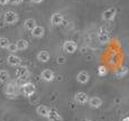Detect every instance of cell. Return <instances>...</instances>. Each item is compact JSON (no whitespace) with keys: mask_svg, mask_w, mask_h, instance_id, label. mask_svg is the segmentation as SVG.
Segmentation results:
<instances>
[{"mask_svg":"<svg viewBox=\"0 0 129 121\" xmlns=\"http://www.w3.org/2000/svg\"><path fill=\"white\" fill-rule=\"evenodd\" d=\"M88 102H89V105H90L92 109H98V108H100L101 105H102V100H101L100 98H96V97L89 99Z\"/></svg>","mask_w":129,"mask_h":121,"instance_id":"cell-13","label":"cell"},{"mask_svg":"<svg viewBox=\"0 0 129 121\" xmlns=\"http://www.w3.org/2000/svg\"><path fill=\"white\" fill-rule=\"evenodd\" d=\"M29 75V71L26 66H20V67L17 68L16 71V77L19 80H25L26 77H28Z\"/></svg>","mask_w":129,"mask_h":121,"instance_id":"cell-6","label":"cell"},{"mask_svg":"<svg viewBox=\"0 0 129 121\" xmlns=\"http://www.w3.org/2000/svg\"><path fill=\"white\" fill-rule=\"evenodd\" d=\"M7 4H9V0H0V5L1 6H6Z\"/></svg>","mask_w":129,"mask_h":121,"instance_id":"cell-26","label":"cell"},{"mask_svg":"<svg viewBox=\"0 0 129 121\" xmlns=\"http://www.w3.org/2000/svg\"><path fill=\"white\" fill-rule=\"evenodd\" d=\"M31 2H34V4H41V2H43L44 0H30Z\"/></svg>","mask_w":129,"mask_h":121,"instance_id":"cell-27","label":"cell"},{"mask_svg":"<svg viewBox=\"0 0 129 121\" xmlns=\"http://www.w3.org/2000/svg\"><path fill=\"white\" fill-rule=\"evenodd\" d=\"M16 46H17V49L18 51H25V49L28 48V42L26 41V39H18V41L16 42Z\"/></svg>","mask_w":129,"mask_h":121,"instance_id":"cell-18","label":"cell"},{"mask_svg":"<svg viewBox=\"0 0 129 121\" xmlns=\"http://www.w3.org/2000/svg\"><path fill=\"white\" fill-rule=\"evenodd\" d=\"M107 73H108V71H107V67L105 65H100L98 67V74L100 76H105Z\"/></svg>","mask_w":129,"mask_h":121,"instance_id":"cell-23","label":"cell"},{"mask_svg":"<svg viewBox=\"0 0 129 121\" xmlns=\"http://www.w3.org/2000/svg\"><path fill=\"white\" fill-rule=\"evenodd\" d=\"M116 14H117V11H116V9L113 8V7L108 8V9H106V10L103 11L102 19H103V20H108V21L113 20V19H115V17H116Z\"/></svg>","mask_w":129,"mask_h":121,"instance_id":"cell-4","label":"cell"},{"mask_svg":"<svg viewBox=\"0 0 129 121\" xmlns=\"http://www.w3.org/2000/svg\"><path fill=\"white\" fill-rule=\"evenodd\" d=\"M7 48H8V51H9V52H11V53H16V52L18 51V49H17L16 44H11V43L9 44V46H8Z\"/></svg>","mask_w":129,"mask_h":121,"instance_id":"cell-24","label":"cell"},{"mask_svg":"<svg viewBox=\"0 0 129 121\" xmlns=\"http://www.w3.org/2000/svg\"><path fill=\"white\" fill-rule=\"evenodd\" d=\"M48 121H63V118L56 110H49L48 115H47Z\"/></svg>","mask_w":129,"mask_h":121,"instance_id":"cell-10","label":"cell"},{"mask_svg":"<svg viewBox=\"0 0 129 121\" xmlns=\"http://www.w3.org/2000/svg\"><path fill=\"white\" fill-rule=\"evenodd\" d=\"M9 44H10V42H9L8 38H6V37H0V48H7L9 46Z\"/></svg>","mask_w":129,"mask_h":121,"instance_id":"cell-22","label":"cell"},{"mask_svg":"<svg viewBox=\"0 0 129 121\" xmlns=\"http://www.w3.org/2000/svg\"><path fill=\"white\" fill-rule=\"evenodd\" d=\"M35 91H36L35 85L30 82L25 83V84L21 86V92H23V94L26 95V97H31V95L35 93Z\"/></svg>","mask_w":129,"mask_h":121,"instance_id":"cell-2","label":"cell"},{"mask_svg":"<svg viewBox=\"0 0 129 121\" xmlns=\"http://www.w3.org/2000/svg\"><path fill=\"white\" fill-rule=\"evenodd\" d=\"M76 80H78V82H80L81 84H85V83L89 82V80H90V75H89L88 72H80L76 75Z\"/></svg>","mask_w":129,"mask_h":121,"instance_id":"cell-9","label":"cell"},{"mask_svg":"<svg viewBox=\"0 0 129 121\" xmlns=\"http://www.w3.org/2000/svg\"><path fill=\"white\" fill-rule=\"evenodd\" d=\"M8 80H9V73L5 70L0 71V85L6 84L8 82Z\"/></svg>","mask_w":129,"mask_h":121,"instance_id":"cell-19","label":"cell"},{"mask_svg":"<svg viewBox=\"0 0 129 121\" xmlns=\"http://www.w3.org/2000/svg\"><path fill=\"white\" fill-rule=\"evenodd\" d=\"M76 48H78V46L73 41H66L63 44V51L66 52L68 54H73L76 51Z\"/></svg>","mask_w":129,"mask_h":121,"instance_id":"cell-5","label":"cell"},{"mask_svg":"<svg viewBox=\"0 0 129 121\" xmlns=\"http://www.w3.org/2000/svg\"><path fill=\"white\" fill-rule=\"evenodd\" d=\"M36 112L37 114H39L41 117H44V118H47L48 115V112H49V109L45 105H38L36 109Z\"/></svg>","mask_w":129,"mask_h":121,"instance_id":"cell-17","label":"cell"},{"mask_svg":"<svg viewBox=\"0 0 129 121\" xmlns=\"http://www.w3.org/2000/svg\"><path fill=\"white\" fill-rule=\"evenodd\" d=\"M96 37H98V41L100 42L101 44H107L110 41V35H109L108 30H106V29H103V28H100L98 30Z\"/></svg>","mask_w":129,"mask_h":121,"instance_id":"cell-3","label":"cell"},{"mask_svg":"<svg viewBox=\"0 0 129 121\" xmlns=\"http://www.w3.org/2000/svg\"><path fill=\"white\" fill-rule=\"evenodd\" d=\"M24 0H9V2L12 5H19V4H21Z\"/></svg>","mask_w":129,"mask_h":121,"instance_id":"cell-25","label":"cell"},{"mask_svg":"<svg viewBox=\"0 0 129 121\" xmlns=\"http://www.w3.org/2000/svg\"><path fill=\"white\" fill-rule=\"evenodd\" d=\"M127 73H128V67H126V66H121L117 72H116V75H117L118 77H122V76H125Z\"/></svg>","mask_w":129,"mask_h":121,"instance_id":"cell-21","label":"cell"},{"mask_svg":"<svg viewBox=\"0 0 129 121\" xmlns=\"http://www.w3.org/2000/svg\"><path fill=\"white\" fill-rule=\"evenodd\" d=\"M42 78L46 82H52L54 80V72L52 70H44L41 74Z\"/></svg>","mask_w":129,"mask_h":121,"instance_id":"cell-12","label":"cell"},{"mask_svg":"<svg viewBox=\"0 0 129 121\" xmlns=\"http://www.w3.org/2000/svg\"><path fill=\"white\" fill-rule=\"evenodd\" d=\"M7 62H8V64L10 66H19L20 65V63H21V60H20V57H18V56L11 54V55L8 56Z\"/></svg>","mask_w":129,"mask_h":121,"instance_id":"cell-11","label":"cell"},{"mask_svg":"<svg viewBox=\"0 0 129 121\" xmlns=\"http://www.w3.org/2000/svg\"><path fill=\"white\" fill-rule=\"evenodd\" d=\"M44 34H45V29H44V27H42V26H36L35 28L31 30V35L34 37H37V38L43 37Z\"/></svg>","mask_w":129,"mask_h":121,"instance_id":"cell-14","label":"cell"},{"mask_svg":"<svg viewBox=\"0 0 129 121\" xmlns=\"http://www.w3.org/2000/svg\"><path fill=\"white\" fill-rule=\"evenodd\" d=\"M51 23L53 26H59L63 23V16L61 14H58V12H55L51 17Z\"/></svg>","mask_w":129,"mask_h":121,"instance_id":"cell-8","label":"cell"},{"mask_svg":"<svg viewBox=\"0 0 129 121\" xmlns=\"http://www.w3.org/2000/svg\"><path fill=\"white\" fill-rule=\"evenodd\" d=\"M36 26H37V25H36V20H35V19L29 18V19H27V20L25 21V28H26L27 30H30L31 31Z\"/></svg>","mask_w":129,"mask_h":121,"instance_id":"cell-20","label":"cell"},{"mask_svg":"<svg viewBox=\"0 0 129 121\" xmlns=\"http://www.w3.org/2000/svg\"><path fill=\"white\" fill-rule=\"evenodd\" d=\"M18 15L14 11H7L5 14V17H4V21L5 24L7 25H14L18 21Z\"/></svg>","mask_w":129,"mask_h":121,"instance_id":"cell-1","label":"cell"},{"mask_svg":"<svg viewBox=\"0 0 129 121\" xmlns=\"http://www.w3.org/2000/svg\"><path fill=\"white\" fill-rule=\"evenodd\" d=\"M49 53L46 51H41L38 54H37V60L39 62H43V63H46V62H48L49 60Z\"/></svg>","mask_w":129,"mask_h":121,"instance_id":"cell-16","label":"cell"},{"mask_svg":"<svg viewBox=\"0 0 129 121\" xmlns=\"http://www.w3.org/2000/svg\"><path fill=\"white\" fill-rule=\"evenodd\" d=\"M75 101L79 104H85L89 101V95L84 92H79L75 94Z\"/></svg>","mask_w":129,"mask_h":121,"instance_id":"cell-7","label":"cell"},{"mask_svg":"<svg viewBox=\"0 0 129 121\" xmlns=\"http://www.w3.org/2000/svg\"><path fill=\"white\" fill-rule=\"evenodd\" d=\"M5 93L9 97H14L16 95V85L14 83H8L6 85V89H5Z\"/></svg>","mask_w":129,"mask_h":121,"instance_id":"cell-15","label":"cell"}]
</instances>
